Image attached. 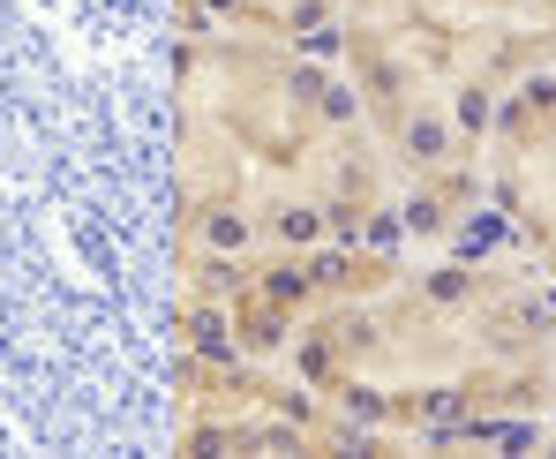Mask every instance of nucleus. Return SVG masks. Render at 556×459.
<instances>
[{
	"instance_id": "1",
	"label": "nucleus",
	"mask_w": 556,
	"mask_h": 459,
	"mask_svg": "<svg viewBox=\"0 0 556 459\" xmlns=\"http://www.w3.org/2000/svg\"><path fill=\"white\" fill-rule=\"evenodd\" d=\"M188 203L218 241H316L376 203L354 98L324 69L218 46L188 61Z\"/></svg>"
},
{
	"instance_id": "2",
	"label": "nucleus",
	"mask_w": 556,
	"mask_h": 459,
	"mask_svg": "<svg viewBox=\"0 0 556 459\" xmlns=\"http://www.w3.org/2000/svg\"><path fill=\"white\" fill-rule=\"evenodd\" d=\"M542 0H346V53L406 159H437L444 128L496 98V69L527 46Z\"/></svg>"
},
{
	"instance_id": "3",
	"label": "nucleus",
	"mask_w": 556,
	"mask_h": 459,
	"mask_svg": "<svg viewBox=\"0 0 556 459\" xmlns=\"http://www.w3.org/2000/svg\"><path fill=\"white\" fill-rule=\"evenodd\" d=\"M226 23H256V30H271V38H301V30H316L339 0H211Z\"/></svg>"
}]
</instances>
